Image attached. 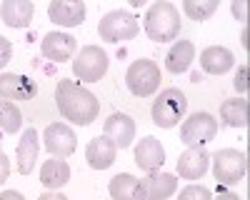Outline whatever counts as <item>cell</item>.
Here are the masks:
<instances>
[{"label": "cell", "instance_id": "cell-28", "mask_svg": "<svg viewBox=\"0 0 250 200\" xmlns=\"http://www.w3.org/2000/svg\"><path fill=\"white\" fill-rule=\"evenodd\" d=\"M10 58H13V43H10L8 38L0 35V70L10 63Z\"/></svg>", "mask_w": 250, "mask_h": 200}, {"label": "cell", "instance_id": "cell-20", "mask_svg": "<svg viewBox=\"0 0 250 200\" xmlns=\"http://www.w3.org/2000/svg\"><path fill=\"white\" fill-rule=\"evenodd\" d=\"M110 198L113 200H145V185L130 173H120L110 180Z\"/></svg>", "mask_w": 250, "mask_h": 200}, {"label": "cell", "instance_id": "cell-2", "mask_svg": "<svg viewBox=\"0 0 250 200\" xmlns=\"http://www.w3.org/2000/svg\"><path fill=\"white\" fill-rule=\"evenodd\" d=\"M145 33L153 43H170L180 33V13L173 3H160L150 5L145 13Z\"/></svg>", "mask_w": 250, "mask_h": 200}, {"label": "cell", "instance_id": "cell-27", "mask_svg": "<svg viewBox=\"0 0 250 200\" xmlns=\"http://www.w3.org/2000/svg\"><path fill=\"white\" fill-rule=\"evenodd\" d=\"M178 200H213V193L208 190L205 185H185L178 195Z\"/></svg>", "mask_w": 250, "mask_h": 200}, {"label": "cell", "instance_id": "cell-22", "mask_svg": "<svg viewBox=\"0 0 250 200\" xmlns=\"http://www.w3.org/2000/svg\"><path fill=\"white\" fill-rule=\"evenodd\" d=\"M193 60H195V45L190 40H178L168 50V55H165V70L173 75H180L193 65Z\"/></svg>", "mask_w": 250, "mask_h": 200}, {"label": "cell", "instance_id": "cell-15", "mask_svg": "<svg viewBox=\"0 0 250 200\" xmlns=\"http://www.w3.org/2000/svg\"><path fill=\"white\" fill-rule=\"evenodd\" d=\"M113 143L118 145V150H125L133 145L135 140V120L125 113H113L108 120H105V133Z\"/></svg>", "mask_w": 250, "mask_h": 200}, {"label": "cell", "instance_id": "cell-21", "mask_svg": "<svg viewBox=\"0 0 250 200\" xmlns=\"http://www.w3.org/2000/svg\"><path fill=\"white\" fill-rule=\"evenodd\" d=\"M33 3L30 0H5L0 5V18L8 28H28L30 20H33Z\"/></svg>", "mask_w": 250, "mask_h": 200}, {"label": "cell", "instance_id": "cell-10", "mask_svg": "<svg viewBox=\"0 0 250 200\" xmlns=\"http://www.w3.org/2000/svg\"><path fill=\"white\" fill-rule=\"evenodd\" d=\"M85 3L83 0H53L48 5V18L60 28H78L85 23Z\"/></svg>", "mask_w": 250, "mask_h": 200}, {"label": "cell", "instance_id": "cell-12", "mask_svg": "<svg viewBox=\"0 0 250 200\" xmlns=\"http://www.w3.org/2000/svg\"><path fill=\"white\" fill-rule=\"evenodd\" d=\"M38 95V83L20 73H0V98L3 100H33Z\"/></svg>", "mask_w": 250, "mask_h": 200}, {"label": "cell", "instance_id": "cell-18", "mask_svg": "<svg viewBox=\"0 0 250 200\" xmlns=\"http://www.w3.org/2000/svg\"><path fill=\"white\" fill-rule=\"evenodd\" d=\"M143 185H145V200H168L178 190V178L173 173L153 170L143 180Z\"/></svg>", "mask_w": 250, "mask_h": 200}, {"label": "cell", "instance_id": "cell-11", "mask_svg": "<svg viewBox=\"0 0 250 200\" xmlns=\"http://www.w3.org/2000/svg\"><path fill=\"white\" fill-rule=\"evenodd\" d=\"M78 50V40L70 35V33H60V30H53L43 38V43H40V53H43L48 60L53 63H65L70 60Z\"/></svg>", "mask_w": 250, "mask_h": 200}, {"label": "cell", "instance_id": "cell-4", "mask_svg": "<svg viewBox=\"0 0 250 200\" xmlns=\"http://www.w3.org/2000/svg\"><path fill=\"white\" fill-rule=\"evenodd\" d=\"M125 85L135 98H150L160 88V68L155 65V60H133L125 73Z\"/></svg>", "mask_w": 250, "mask_h": 200}, {"label": "cell", "instance_id": "cell-5", "mask_svg": "<svg viewBox=\"0 0 250 200\" xmlns=\"http://www.w3.org/2000/svg\"><path fill=\"white\" fill-rule=\"evenodd\" d=\"M140 33L138 18L128 10H110L100 18L98 35L105 43H123V40H133Z\"/></svg>", "mask_w": 250, "mask_h": 200}, {"label": "cell", "instance_id": "cell-30", "mask_svg": "<svg viewBox=\"0 0 250 200\" xmlns=\"http://www.w3.org/2000/svg\"><path fill=\"white\" fill-rule=\"evenodd\" d=\"M230 8H233V15L245 23V20H248V3H245V0H233Z\"/></svg>", "mask_w": 250, "mask_h": 200}, {"label": "cell", "instance_id": "cell-13", "mask_svg": "<svg viewBox=\"0 0 250 200\" xmlns=\"http://www.w3.org/2000/svg\"><path fill=\"white\" fill-rule=\"evenodd\" d=\"M208 165H210V153L205 150V145H193L178 158V175L183 180H200L208 173Z\"/></svg>", "mask_w": 250, "mask_h": 200}, {"label": "cell", "instance_id": "cell-23", "mask_svg": "<svg viewBox=\"0 0 250 200\" xmlns=\"http://www.w3.org/2000/svg\"><path fill=\"white\" fill-rule=\"evenodd\" d=\"M70 180V165L60 158L45 160L43 168H40V183H43L48 190H60Z\"/></svg>", "mask_w": 250, "mask_h": 200}, {"label": "cell", "instance_id": "cell-16", "mask_svg": "<svg viewBox=\"0 0 250 200\" xmlns=\"http://www.w3.org/2000/svg\"><path fill=\"white\" fill-rule=\"evenodd\" d=\"M40 153V138L35 128H25L20 135V143L15 148V158H18V173L20 175H30L35 168V160Z\"/></svg>", "mask_w": 250, "mask_h": 200}, {"label": "cell", "instance_id": "cell-7", "mask_svg": "<svg viewBox=\"0 0 250 200\" xmlns=\"http://www.w3.org/2000/svg\"><path fill=\"white\" fill-rule=\"evenodd\" d=\"M210 160H213V175L220 185H238L248 173V158L235 148H223L215 155H210Z\"/></svg>", "mask_w": 250, "mask_h": 200}, {"label": "cell", "instance_id": "cell-32", "mask_svg": "<svg viewBox=\"0 0 250 200\" xmlns=\"http://www.w3.org/2000/svg\"><path fill=\"white\" fill-rule=\"evenodd\" d=\"M0 200H25V198L18 190H5V193H0Z\"/></svg>", "mask_w": 250, "mask_h": 200}, {"label": "cell", "instance_id": "cell-19", "mask_svg": "<svg viewBox=\"0 0 250 200\" xmlns=\"http://www.w3.org/2000/svg\"><path fill=\"white\" fill-rule=\"evenodd\" d=\"M233 63H235V55L223 45H210L200 53V68L210 75H225L233 68Z\"/></svg>", "mask_w": 250, "mask_h": 200}, {"label": "cell", "instance_id": "cell-26", "mask_svg": "<svg viewBox=\"0 0 250 200\" xmlns=\"http://www.w3.org/2000/svg\"><path fill=\"white\" fill-rule=\"evenodd\" d=\"M218 0H185L183 3V13L195 20V23H203V20H208L215 10H218Z\"/></svg>", "mask_w": 250, "mask_h": 200}, {"label": "cell", "instance_id": "cell-31", "mask_svg": "<svg viewBox=\"0 0 250 200\" xmlns=\"http://www.w3.org/2000/svg\"><path fill=\"white\" fill-rule=\"evenodd\" d=\"M8 175H10V160H8V155L0 150V185L8 180Z\"/></svg>", "mask_w": 250, "mask_h": 200}, {"label": "cell", "instance_id": "cell-34", "mask_svg": "<svg viewBox=\"0 0 250 200\" xmlns=\"http://www.w3.org/2000/svg\"><path fill=\"white\" fill-rule=\"evenodd\" d=\"M215 200H240V198H238L235 193H230V190H223V193H220Z\"/></svg>", "mask_w": 250, "mask_h": 200}, {"label": "cell", "instance_id": "cell-8", "mask_svg": "<svg viewBox=\"0 0 250 200\" xmlns=\"http://www.w3.org/2000/svg\"><path fill=\"white\" fill-rule=\"evenodd\" d=\"M218 135V120L210 113H193L180 125V140L193 148V145H208Z\"/></svg>", "mask_w": 250, "mask_h": 200}, {"label": "cell", "instance_id": "cell-25", "mask_svg": "<svg viewBox=\"0 0 250 200\" xmlns=\"http://www.w3.org/2000/svg\"><path fill=\"white\" fill-rule=\"evenodd\" d=\"M20 123H23V113H20V108L15 103H10V100L0 98V130L13 135V133L20 130Z\"/></svg>", "mask_w": 250, "mask_h": 200}, {"label": "cell", "instance_id": "cell-29", "mask_svg": "<svg viewBox=\"0 0 250 200\" xmlns=\"http://www.w3.org/2000/svg\"><path fill=\"white\" fill-rule=\"evenodd\" d=\"M233 85H235V90H238L240 95L248 93V65H243V68L238 70V75H235V80H233Z\"/></svg>", "mask_w": 250, "mask_h": 200}, {"label": "cell", "instance_id": "cell-1", "mask_svg": "<svg viewBox=\"0 0 250 200\" xmlns=\"http://www.w3.org/2000/svg\"><path fill=\"white\" fill-rule=\"evenodd\" d=\"M55 105H58L62 118L70 120L73 125H80V128L90 125L93 120L98 118V113H100L98 98L88 88H83L80 83H75V80H60L58 83V88H55Z\"/></svg>", "mask_w": 250, "mask_h": 200}, {"label": "cell", "instance_id": "cell-33", "mask_svg": "<svg viewBox=\"0 0 250 200\" xmlns=\"http://www.w3.org/2000/svg\"><path fill=\"white\" fill-rule=\"evenodd\" d=\"M38 200H68V198L62 195V193H55V190H50V193H43V195H40Z\"/></svg>", "mask_w": 250, "mask_h": 200}, {"label": "cell", "instance_id": "cell-6", "mask_svg": "<svg viewBox=\"0 0 250 200\" xmlns=\"http://www.w3.org/2000/svg\"><path fill=\"white\" fill-rule=\"evenodd\" d=\"M108 53L100 45H85L73 60V75L80 83H100V78L108 73Z\"/></svg>", "mask_w": 250, "mask_h": 200}, {"label": "cell", "instance_id": "cell-14", "mask_svg": "<svg viewBox=\"0 0 250 200\" xmlns=\"http://www.w3.org/2000/svg\"><path fill=\"white\" fill-rule=\"evenodd\" d=\"M118 158V145L108 135H98L93 138L88 148H85V160L93 170H108Z\"/></svg>", "mask_w": 250, "mask_h": 200}, {"label": "cell", "instance_id": "cell-3", "mask_svg": "<svg viewBox=\"0 0 250 200\" xmlns=\"http://www.w3.org/2000/svg\"><path fill=\"white\" fill-rule=\"evenodd\" d=\"M188 113V100L183 90L178 88H165L153 103V123L158 128H175Z\"/></svg>", "mask_w": 250, "mask_h": 200}, {"label": "cell", "instance_id": "cell-17", "mask_svg": "<svg viewBox=\"0 0 250 200\" xmlns=\"http://www.w3.org/2000/svg\"><path fill=\"white\" fill-rule=\"evenodd\" d=\"M135 163L145 173H153V170L163 168V163H165V148L160 145L158 138L148 135V138H143L140 143L135 145Z\"/></svg>", "mask_w": 250, "mask_h": 200}, {"label": "cell", "instance_id": "cell-9", "mask_svg": "<svg viewBox=\"0 0 250 200\" xmlns=\"http://www.w3.org/2000/svg\"><path fill=\"white\" fill-rule=\"evenodd\" d=\"M43 145L45 150L53 155V158H60L65 160L75 153L78 148V138H75V130L68 125V123H50L43 133Z\"/></svg>", "mask_w": 250, "mask_h": 200}, {"label": "cell", "instance_id": "cell-24", "mask_svg": "<svg viewBox=\"0 0 250 200\" xmlns=\"http://www.w3.org/2000/svg\"><path fill=\"white\" fill-rule=\"evenodd\" d=\"M220 120L228 128H248L250 123V105L245 98H233L225 100L220 105Z\"/></svg>", "mask_w": 250, "mask_h": 200}]
</instances>
